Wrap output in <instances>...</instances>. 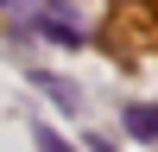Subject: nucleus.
<instances>
[{"label":"nucleus","mask_w":158,"mask_h":152,"mask_svg":"<svg viewBox=\"0 0 158 152\" xmlns=\"http://www.w3.org/2000/svg\"><path fill=\"white\" fill-rule=\"evenodd\" d=\"M127 133H139V139H158V108H127Z\"/></svg>","instance_id":"obj_1"},{"label":"nucleus","mask_w":158,"mask_h":152,"mask_svg":"<svg viewBox=\"0 0 158 152\" xmlns=\"http://www.w3.org/2000/svg\"><path fill=\"white\" fill-rule=\"evenodd\" d=\"M38 146H44V152H70V146H63L57 133H38Z\"/></svg>","instance_id":"obj_2"},{"label":"nucleus","mask_w":158,"mask_h":152,"mask_svg":"<svg viewBox=\"0 0 158 152\" xmlns=\"http://www.w3.org/2000/svg\"><path fill=\"white\" fill-rule=\"evenodd\" d=\"M95 152H108V146H95Z\"/></svg>","instance_id":"obj_3"}]
</instances>
